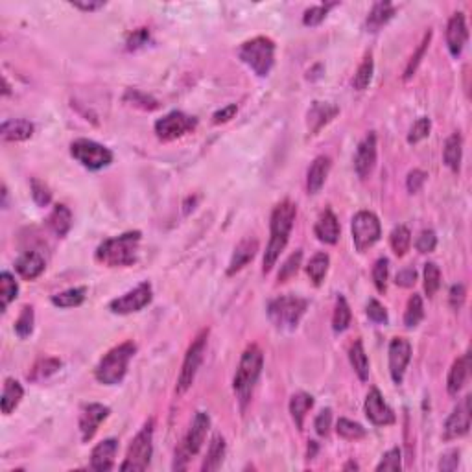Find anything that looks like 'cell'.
<instances>
[{"mask_svg": "<svg viewBox=\"0 0 472 472\" xmlns=\"http://www.w3.org/2000/svg\"><path fill=\"white\" fill-rule=\"evenodd\" d=\"M143 234L141 231H130L114 238L103 240L96 249V260L107 267H127L137 260L138 244Z\"/></svg>", "mask_w": 472, "mask_h": 472, "instance_id": "7a4b0ae2", "label": "cell"}, {"mask_svg": "<svg viewBox=\"0 0 472 472\" xmlns=\"http://www.w3.org/2000/svg\"><path fill=\"white\" fill-rule=\"evenodd\" d=\"M430 130H432V122H430V119L421 116V119L417 120L415 124L411 125L410 135H408V143L410 144L421 143V141H424V138L430 135Z\"/></svg>", "mask_w": 472, "mask_h": 472, "instance_id": "f5cc1de1", "label": "cell"}, {"mask_svg": "<svg viewBox=\"0 0 472 472\" xmlns=\"http://www.w3.org/2000/svg\"><path fill=\"white\" fill-rule=\"evenodd\" d=\"M422 318H424V307H422V299L421 296H413L410 297L408 301V307H406V312H404V325L408 329H415L417 325L421 323Z\"/></svg>", "mask_w": 472, "mask_h": 472, "instance_id": "b9f144b4", "label": "cell"}, {"mask_svg": "<svg viewBox=\"0 0 472 472\" xmlns=\"http://www.w3.org/2000/svg\"><path fill=\"white\" fill-rule=\"evenodd\" d=\"M376 165V135L371 131L365 135V138L356 148V157H354V170L358 174L360 179H365L369 176Z\"/></svg>", "mask_w": 472, "mask_h": 472, "instance_id": "ac0fdd59", "label": "cell"}, {"mask_svg": "<svg viewBox=\"0 0 472 472\" xmlns=\"http://www.w3.org/2000/svg\"><path fill=\"white\" fill-rule=\"evenodd\" d=\"M439 286H441V269L438 267V264L428 262V264H424V291H427V296H435Z\"/></svg>", "mask_w": 472, "mask_h": 472, "instance_id": "bcb514c9", "label": "cell"}, {"mask_svg": "<svg viewBox=\"0 0 472 472\" xmlns=\"http://www.w3.org/2000/svg\"><path fill=\"white\" fill-rule=\"evenodd\" d=\"M336 432L342 439H347V441H358V439H364L367 435L365 428L362 424L354 421H349V419H340L338 424H336Z\"/></svg>", "mask_w": 472, "mask_h": 472, "instance_id": "7bdbcfd3", "label": "cell"}, {"mask_svg": "<svg viewBox=\"0 0 472 472\" xmlns=\"http://www.w3.org/2000/svg\"><path fill=\"white\" fill-rule=\"evenodd\" d=\"M109 413H111V410H109L107 406H103V404L92 402L83 406L80 415V433L83 443H89L96 435L98 428L107 419Z\"/></svg>", "mask_w": 472, "mask_h": 472, "instance_id": "2e32d148", "label": "cell"}, {"mask_svg": "<svg viewBox=\"0 0 472 472\" xmlns=\"http://www.w3.org/2000/svg\"><path fill=\"white\" fill-rule=\"evenodd\" d=\"M207 338H209V330H201L194 338V342L190 343L187 354H185L181 373L177 376V393L179 395L187 393L194 384V380H196V375H198L199 367H201V362H203V354H205Z\"/></svg>", "mask_w": 472, "mask_h": 472, "instance_id": "9c48e42d", "label": "cell"}, {"mask_svg": "<svg viewBox=\"0 0 472 472\" xmlns=\"http://www.w3.org/2000/svg\"><path fill=\"white\" fill-rule=\"evenodd\" d=\"M469 41V30H466L465 15L454 13L447 24V46L452 57H460L463 48Z\"/></svg>", "mask_w": 472, "mask_h": 472, "instance_id": "d6986e66", "label": "cell"}, {"mask_svg": "<svg viewBox=\"0 0 472 472\" xmlns=\"http://www.w3.org/2000/svg\"><path fill=\"white\" fill-rule=\"evenodd\" d=\"M367 318L373 321V323H387V312L386 308L382 307L380 302L376 299H371L369 305H367Z\"/></svg>", "mask_w": 472, "mask_h": 472, "instance_id": "6f0895ef", "label": "cell"}, {"mask_svg": "<svg viewBox=\"0 0 472 472\" xmlns=\"http://www.w3.org/2000/svg\"><path fill=\"white\" fill-rule=\"evenodd\" d=\"M17 294L19 285L15 277L8 271H2V275H0V308H2V312H6L10 302L17 299Z\"/></svg>", "mask_w": 472, "mask_h": 472, "instance_id": "e575fe53", "label": "cell"}, {"mask_svg": "<svg viewBox=\"0 0 472 472\" xmlns=\"http://www.w3.org/2000/svg\"><path fill=\"white\" fill-rule=\"evenodd\" d=\"M458 465H460V452L458 450H450L439 461V469L441 471H455Z\"/></svg>", "mask_w": 472, "mask_h": 472, "instance_id": "6125c7cd", "label": "cell"}, {"mask_svg": "<svg viewBox=\"0 0 472 472\" xmlns=\"http://www.w3.org/2000/svg\"><path fill=\"white\" fill-rule=\"evenodd\" d=\"M46 225L57 236H67L72 227V212L67 205H56L46 218Z\"/></svg>", "mask_w": 472, "mask_h": 472, "instance_id": "83f0119b", "label": "cell"}, {"mask_svg": "<svg viewBox=\"0 0 472 472\" xmlns=\"http://www.w3.org/2000/svg\"><path fill=\"white\" fill-rule=\"evenodd\" d=\"M351 231H353V242L354 247L364 253L369 247L380 240L382 236V227L380 222L376 214L369 211H360L356 216L353 218V225H351Z\"/></svg>", "mask_w": 472, "mask_h": 472, "instance_id": "7c38bea8", "label": "cell"}, {"mask_svg": "<svg viewBox=\"0 0 472 472\" xmlns=\"http://www.w3.org/2000/svg\"><path fill=\"white\" fill-rule=\"evenodd\" d=\"M351 325V308L345 297H338L334 308V316H332V329L334 332H345Z\"/></svg>", "mask_w": 472, "mask_h": 472, "instance_id": "60d3db41", "label": "cell"}, {"mask_svg": "<svg viewBox=\"0 0 472 472\" xmlns=\"http://www.w3.org/2000/svg\"><path fill=\"white\" fill-rule=\"evenodd\" d=\"M308 307L307 299L297 296H280L269 302L267 316L280 330H294L299 325Z\"/></svg>", "mask_w": 472, "mask_h": 472, "instance_id": "8992f818", "label": "cell"}, {"mask_svg": "<svg viewBox=\"0 0 472 472\" xmlns=\"http://www.w3.org/2000/svg\"><path fill=\"white\" fill-rule=\"evenodd\" d=\"M424 181H427V174H424V172L411 170L410 174H408V179H406V187H408V190H410L411 194H415L421 190Z\"/></svg>", "mask_w": 472, "mask_h": 472, "instance_id": "91938a15", "label": "cell"}, {"mask_svg": "<svg viewBox=\"0 0 472 472\" xmlns=\"http://www.w3.org/2000/svg\"><path fill=\"white\" fill-rule=\"evenodd\" d=\"M45 258L37 251H26L23 255L19 256L17 262H15V269L17 274L26 280L37 279L43 271H45Z\"/></svg>", "mask_w": 472, "mask_h": 472, "instance_id": "7402d4cb", "label": "cell"}, {"mask_svg": "<svg viewBox=\"0 0 472 472\" xmlns=\"http://www.w3.org/2000/svg\"><path fill=\"white\" fill-rule=\"evenodd\" d=\"M330 424H332V411L327 408V410H323L318 417H316V422H314V427H316V432H318V435H321V438H327V435H329V432H330Z\"/></svg>", "mask_w": 472, "mask_h": 472, "instance_id": "680465c9", "label": "cell"}, {"mask_svg": "<svg viewBox=\"0 0 472 472\" xmlns=\"http://www.w3.org/2000/svg\"><path fill=\"white\" fill-rule=\"evenodd\" d=\"M70 154L81 166H85L87 170H102L113 163L111 150L94 143V141H89V138L74 141L70 144Z\"/></svg>", "mask_w": 472, "mask_h": 472, "instance_id": "30bf717a", "label": "cell"}, {"mask_svg": "<svg viewBox=\"0 0 472 472\" xmlns=\"http://www.w3.org/2000/svg\"><path fill=\"white\" fill-rule=\"evenodd\" d=\"M119 450V441L114 438L103 439L102 443H98L91 452V469L98 472H107L113 469L114 455Z\"/></svg>", "mask_w": 472, "mask_h": 472, "instance_id": "ffe728a7", "label": "cell"}, {"mask_svg": "<svg viewBox=\"0 0 472 472\" xmlns=\"http://www.w3.org/2000/svg\"><path fill=\"white\" fill-rule=\"evenodd\" d=\"M137 353V345L133 342H124L109 351L100 364L94 369L96 380L103 386H116L124 380L125 373H127V365L131 358Z\"/></svg>", "mask_w": 472, "mask_h": 472, "instance_id": "277c9868", "label": "cell"}, {"mask_svg": "<svg viewBox=\"0 0 472 472\" xmlns=\"http://www.w3.org/2000/svg\"><path fill=\"white\" fill-rule=\"evenodd\" d=\"M87 288L85 286H80V288H70V290H65L57 296H52V305H56L59 308H74L80 307L81 302L85 301Z\"/></svg>", "mask_w": 472, "mask_h": 472, "instance_id": "8d00e7d4", "label": "cell"}, {"mask_svg": "<svg viewBox=\"0 0 472 472\" xmlns=\"http://www.w3.org/2000/svg\"><path fill=\"white\" fill-rule=\"evenodd\" d=\"M417 280V271L413 269V267H406V269H402V271H398L397 274V283L398 286H402V288H411V286L415 285Z\"/></svg>", "mask_w": 472, "mask_h": 472, "instance_id": "be15d7a7", "label": "cell"}, {"mask_svg": "<svg viewBox=\"0 0 472 472\" xmlns=\"http://www.w3.org/2000/svg\"><path fill=\"white\" fill-rule=\"evenodd\" d=\"M330 266V256L327 253H318L310 258L307 266V274L310 277V280L314 283V286H319L323 283L325 275L329 271Z\"/></svg>", "mask_w": 472, "mask_h": 472, "instance_id": "d590c367", "label": "cell"}, {"mask_svg": "<svg viewBox=\"0 0 472 472\" xmlns=\"http://www.w3.org/2000/svg\"><path fill=\"white\" fill-rule=\"evenodd\" d=\"M34 124L30 120H6L0 127V135L6 143H23V141H28L34 135Z\"/></svg>", "mask_w": 472, "mask_h": 472, "instance_id": "cb8c5ba5", "label": "cell"}, {"mask_svg": "<svg viewBox=\"0 0 472 472\" xmlns=\"http://www.w3.org/2000/svg\"><path fill=\"white\" fill-rule=\"evenodd\" d=\"M435 245H438V236H435V233H433L432 229H424V231L417 236L415 247L421 251V253H432V251L435 249Z\"/></svg>", "mask_w": 472, "mask_h": 472, "instance_id": "11a10c76", "label": "cell"}, {"mask_svg": "<svg viewBox=\"0 0 472 472\" xmlns=\"http://www.w3.org/2000/svg\"><path fill=\"white\" fill-rule=\"evenodd\" d=\"M349 360H351V365H353L354 373L358 375L360 380H367L369 378V358L365 354L364 343L360 342V340H356L351 345V349H349Z\"/></svg>", "mask_w": 472, "mask_h": 472, "instance_id": "836d02e7", "label": "cell"}, {"mask_svg": "<svg viewBox=\"0 0 472 472\" xmlns=\"http://www.w3.org/2000/svg\"><path fill=\"white\" fill-rule=\"evenodd\" d=\"M61 369V362L57 358H41L39 362H35L34 367L30 369L28 380L30 382H41L52 376L54 373Z\"/></svg>", "mask_w": 472, "mask_h": 472, "instance_id": "74e56055", "label": "cell"}, {"mask_svg": "<svg viewBox=\"0 0 472 472\" xmlns=\"http://www.w3.org/2000/svg\"><path fill=\"white\" fill-rule=\"evenodd\" d=\"M256 251H258V240L253 238V236H247V238L242 240V242L234 247V253L233 256H231V262H229V277L234 274H238L240 269H244V267L255 258Z\"/></svg>", "mask_w": 472, "mask_h": 472, "instance_id": "44dd1931", "label": "cell"}, {"mask_svg": "<svg viewBox=\"0 0 472 472\" xmlns=\"http://www.w3.org/2000/svg\"><path fill=\"white\" fill-rule=\"evenodd\" d=\"M236 111H238L236 103H231V105H227V107L216 111L214 116H212V122H214V124H225V122H229L231 119H234Z\"/></svg>", "mask_w": 472, "mask_h": 472, "instance_id": "e7e4bbea", "label": "cell"}, {"mask_svg": "<svg viewBox=\"0 0 472 472\" xmlns=\"http://www.w3.org/2000/svg\"><path fill=\"white\" fill-rule=\"evenodd\" d=\"M15 332L19 338H28L34 332V308L26 307L23 308V312L19 314L17 321H15Z\"/></svg>", "mask_w": 472, "mask_h": 472, "instance_id": "c3c4849f", "label": "cell"}, {"mask_svg": "<svg viewBox=\"0 0 472 472\" xmlns=\"http://www.w3.org/2000/svg\"><path fill=\"white\" fill-rule=\"evenodd\" d=\"M330 172V159L325 155H319L314 159V163L308 168L307 174V188L310 194H318L323 188L327 177Z\"/></svg>", "mask_w": 472, "mask_h": 472, "instance_id": "484cf974", "label": "cell"}, {"mask_svg": "<svg viewBox=\"0 0 472 472\" xmlns=\"http://www.w3.org/2000/svg\"><path fill=\"white\" fill-rule=\"evenodd\" d=\"M402 469V454H400V449H391L387 450L386 454L382 455L380 463L376 465V471H393L398 472Z\"/></svg>", "mask_w": 472, "mask_h": 472, "instance_id": "681fc988", "label": "cell"}, {"mask_svg": "<svg viewBox=\"0 0 472 472\" xmlns=\"http://www.w3.org/2000/svg\"><path fill=\"white\" fill-rule=\"evenodd\" d=\"M152 454H154V421L150 419L131 441L120 469L122 471H146L152 461Z\"/></svg>", "mask_w": 472, "mask_h": 472, "instance_id": "ba28073f", "label": "cell"}, {"mask_svg": "<svg viewBox=\"0 0 472 472\" xmlns=\"http://www.w3.org/2000/svg\"><path fill=\"white\" fill-rule=\"evenodd\" d=\"M32 198H34V201L39 207H46L52 199L50 188L46 187L45 183L34 177V179H32Z\"/></svg>", "mask_w": 472, "mask_h": 472, "instance_id": "db71d44e", "label": "cell"}, {"mask_svg": "<svg viewBox=\"0 0 472 472\" xmlns=\"http://www.w3.org/2000/svg\"><path fill=\"white\" fill-rule=\"evenodd\" d=\"M209 428H211V417L207 415L205 411H198L194 415V421L190 424V428H188V433L183 439L181 447L176 450V461H174V469L176 471L185 469L187 461L201 450V447L205 443Z\"/></svg>", "mask_w": 472, "mask_h": 472, "instance_id": "52a82bcc", "label": "cell"}, {"mask_svg": "<svg viewBox=\"0 0 472 472\" xmlns=\"http://www.w3.org/2000/svg\"><path fill=\"white\" fill-rule=\"evenodd\" d=\"M297 216V207L296 203H291L290 199L280 201L279 205L275 207L271 212V222H269V231H271V238L264 253V260H262V271L269 274L274 266L279 260L280 253L285 251L288 240H290L291 227L296 222Z\"/></svg>", "mask_w": 472, "mask_h": 472, "instance_id": "6da1fadb", "label": "cell"}, {"mask_svg": "<svg viewBox=\"0 0 472 472\" xmlns=\"http://www.w3.org/2000/svg\"><path fill=\"white\" fill-rule=\"evenodd\" d=\"M314 233H316L318 240H321L325 244L334 245L340 240V222H338V218H336V214L330 209H327L318 218Z\"/></svg>", "mask_w": 472, "mask_h": 472, "instance_id": "603a6c76", "label": "cell"}, {"mask_svg": "<svg viewBox=\"0 0 472 472\" xmlns=\"http://www.w3.org/2000/svg\"><path fill=\"white\" fill-rule=\"evenodd\" d=\"M225 450H227V444H225V439L222 435H214L211 439V444H209V450H207L205 461H203V471L211 472L218 471L220 465H222L223 458H225Z\"/></svg>", "mask_w": 472, "mask_h": 472, "instance_id": "d6a6232c", "label": "cell"}, {"mask_svg": "<svg viewBox=\"0 0 472 472\" xmlns=\"http://www.w3.org/2000/svg\"><path fill=\"white\" fill-rule=\"evenodd\" d=\"M196 125H198V119L181 111H172L155 122V135L163 143H172L185 137L187 133H192Z\"/></svg>", "mask_w": 472, "mask_h": 472, "instance_id": "8fae6325", "label": "cell"}, {"mask_svg": "<svg viewBox=\"0 0 472 472\" xmlns=\"http://www.w3.org/2000/svg\"><path fill=\"white\" fill-rule=\"evenodd\" d=\"M389 242H391L393 253L397 256H404L410 251L411 245L410 229L406 227V225H398V227H395L393 229L391 236H389Z\"/></svg>", "mask_w": 472, "mask_h": 472, "instance_id": "ab89813d", "label": "cell"}, {"mask_svg": "<svg viewBox=\"0 0 472 472\" xmlns=\"http://www.w3.org/2000/svg\"><path fill=\"white\" fill-rule=\"evenodd\" d=\"M387 277H389V260L387 258H378L373 266V283H375L376 290L386 291Z\"/></svg>", "mask_w": 472, "mask_h": 472, "instance_id": "f907efd6", "label": "cell"}, {"mask_svg": "<svg viewBox=\"0 0 472 472\" xmlns=\"http://www.w3.org/2000/svg\"><path fill=\"white\" fill-rule=\"evenodd\" d=\"M469 369H471V354L465 353L450 367L449 378H447V389H449L450 395H458L461 391V387L469 376Z\"/></svg>", "mask_w": 472, "mask_h": 472, "instance_id": "4316f807", "label": "cell"}, {"mask_svg": "<svg viewBox=\"0 0 472 472\" xmlns=\"http://www.w3.org/2000/svg\"><path fill=\"white\" fill-rule=\"evenodd\" d=\"M471 430V395H466L444 422L443 438L447 441L466 435Z\"/></svg>", "mask_w": 472, "mask_h": 472, "instance_id": "5bb4252c", "label": "cell"}, {"mask_svg": "<svg viewBox=\"0 0 472 472\" xmlns=\"http://www.w3.org/2000/svg\"><path fill=\"white\" fill-rule=\"evenodd\" d=\"M343 469H345V471H349V469H354V471H358L360 466L356 465L354 461H349V463H345V465H343Z\"/></svg>", "mask_w": 472, "mask_h": 472, "instance_id": "003e7915", "label": "cell"}, {"mask_svg": "<svg viewBox=\"0 0 472 472\" xmlns=\"http://www.w3.org/2000/svg\"><path fill=\"white\" fill-rule=\"evenodd\" d=\"M365 415H367V419L375 427H389V424L397 421L393 410L387 406L384 397H382V393L376 387H373L367 393V398H365Z\"/></svg>", "mask_w": 472, "mask_h": 472, "instance_id": "e0dca14e", "label": "cell"}, {"mask_svg": "<svg viewBox=\"0 0 472 472\" xmlns=\"http://www.w3.org/2000/svg\"><path fill=\"white\" fill-rule=\"evenodd\" d=\"M240 59L249 67L256 76L266 78L275 63V43L269 37H255L245 41L238 50Z\"/></svg>", "mask_w": 472, "mask_h": 472, "instance_id": "5b68a950", "label": "cell"}, {"mask_svg": "<svg viewBox=\"0 0 472 472\" xmlns=\"http://www.w3.org/2000/svg\"><path fill=\"white\" fill-rule=\"evenodd\" d=\"M152 297H154L152 296V285L150 283H141L137 288H133L122 297H116V299L109 302V310L113 314H120V316L138 312L144 307H148L152 302Z\"/></svg>", "mask_w": 472, "mask_h": 472, "instance_id": "4fadbf2b", "label": "cell"}, {"mask_svg": "<svg viewBox=\"0 0 472 472\" xmlns=\"http://www.w3.org/2000/svg\"><path fill=\"white\" fill-rule=\"evenodd\" d=\"M373 70H375V63H373V56L371 52L364 57V61L360 63L358 70L353 78V87L356 91H365L369 87L371 80H373Z\"/></svg>", "mask_w": 472, "mask_h": 472, "instance_id": "f35d334b", "label": "cell"}, {"mask_svg": "<svg viewBox=\"0 0 472 472\" xmlns=\"http://www.w3.org/2000/svg\"><path fill=\"white\" fill-rule=\"evenodd\" d=\"M262 365H264V354H262L258 345H249L245 349L242 358H240V365L234 375L233 389L236 393V397L240 400V408L244 410L247 402H249L253 387L258 382V376L262 373Z\"/></svg>", "mask_w": 472, "mask_h": 472, "instance_id": "3957f363", "label": "cell"}, {"mask_svg": "<svg viewBox=\"0 0 472 472\" xmlns=\"http://www.w3.org/2000/svg\"><path fill=\"white\" fill-rule=\"evenodd\" d=\"M148 41H150L148 28H138V30H135L130 37H127V41H125V48H127V50H138V48H143L144 45H148Z\"/></svg>", "mask_w": 472, "mask_h": 472, "instance_id": "9f6ffc18", "label": "cell"}, {"mask_svg": "<svg viewBox=\"0 0 472 472\" xmlns=\"http://www.w3.org/2000/svg\"><path fill=\"white\" fill-rule=\"evenodd\" d=\"M23 397V386H21L15 378H6V382H4V389H2V398H0L2 413H4V415H10L12 411H15V408L21 404Z\"/></svg>", "mask_w": 472, "mask_h": 472, "instance_id": "f1b7e54d", "label": "cell"}, {"mask_svg": "<svg viewBox=\"0 0 472 472\" xmlns=\"http://www.w3.org/2000/svg\"><path fill=\"white\" fill-rule=\"evenodd\" d=\"M301 260H302L301 249H297L296 253H291V255L286 258V262L280 266V271H279L280 283H286V280L291 279V277L297 274V269H299V266H301Z\"/></svg>", "mask_w": 472, "mask_h": 472, "instance_id": "816d5d0a", "label": "cell"}, {"mask_svg": "<svg viewBox=\"0 0 472 472\" xmlns=\"http://www.w3.org/2000/svg\"><path fill=\"white\" fill-rule=\"evenodd\" d=\"M430 39H432V32L428 30V34L424 35V39L421 41V45H419V48H417V52L411 56V59L408 61V65H406V70H404V80L408 81L411 78V76L415 74L417 67L421 65L422 57H424V52H427L428 45H430Z\"/></svg>", "mask_w": 472, "mask_h": 472, "instance_id": "7dc6e473", "label": "cell"}, {"mask_svg": "<svg viewBox=\"0 0 472 472\" xmlns=\"http://www.w3.org/2000/svg\"><path fill=\"white\" fill-rule=\"evenodd\" d=\"M338 113H340V109L336 107V105H330L327 102H314L310 111H308V131H310V135H316Z\"/></svg>", "mask_w": 472, "mask_h": 472, "instance_id": "d4e9b609", "label": "cell"}, {"mask_svg": "<svg viewBox=\"0 0 472 472\" xmlns=\"http://www.w3.org/2000/svg\"><path fill=\"white\" fill-rule=\"evenodd\" d=\"M411 360V345L406 338H393L389 343V375L393 382L400 386L404 380V373Z\"/></svg>", "mask_w": 472, "mask_h": 472, "instance_id": "9a60e30c", "label": "cell"}, {"mask_svg": "<svg viewBox=\"0 0 472 472\" xmlns=\"http://www.w3.org/2000/svg\"><path fill=\"white\" fill-rule=\"evenodd\" d=\"M72 6L81 10V12H96V10L105 6V2L103 0H89V2H72Z\"/></svg>", "mask_w": 472, "mask_h": 472, "instance_id": "03108f58", "label": "cell"}, {"mask_svg": "<svg viewBox=\"0 0 472 472\" xmlns=\"http://www.w3.org/2000/svg\"><path fill=\"white\" fill-rule=\"evenodd\" d=\"M465 297H466L465 286L463 285L452 286V288H450V296H449V301H450L452 310H460V308L463 307V302H465Z\"/></svg>", "mask_w": 472, "mask_h": 472, "instance_id": "94428289", "label": "cell"}, {"mask_svg": "<svg viewBox=\"0 0 472 472\" xmlns=\"http://www.w3.org/2000/svg\"><path fill=\"white\" fill-rule=\"evenodd\" d=\"M336 6H338L336 2H327V4H319V6L310 8L302 15V23H305V26H318V24L323 23L330 10Z\"/></svg>", "mask_w": 472, "mask_h": 472, "instance_id": "f6af8a7d", "label": "cell"}, {"mask_svg": "<svg viewBox=\"0 0 472 472\" xmlns=\"http://www.w3.org/2000/svg\"><path fill=\"white\" fill-rule=\"evenodd\" d=\"M461 155H463V138H461L460 133L455 131V133H452V135L447 138L443 152L444 163H447V166H449L452 172H460Z\"/></svg>", "mask_w": 472, "mask_h": 472, "instance_id": "1f68e13d", "label": "cell"}, {"mask_svg": "<svg viewBox=\"0 0 472 472\" xmlns=\"http://www.w3.org/2000/svg\"><path fill=\"white\" fill-rule=\"evenodd\" d=\"M124 100L131 103V105H135V107L144 109V111H154V109L159 107V102L155 98L148 96V94H144L143 91H137V89H130L125 92Z\"/></svg>", "mask_w": 472, "mask_h": 472, "instance_id": "ee69618b", "label": "cell"}, {"mask_svg": "<svg viewBox=\"0 0 472 472\" xmlns=\"http://www.w3.org/2000/svg\"><path fill=\"white\" fill-rule=\"evenodd\" d=\"M312 406H314V397L312 395H308V393L299 391L291 397L290 413H291V419H294V422H296V427L299 428V430H302V427H305V417H307V413L310 411Z\"/></svg>", "mask_w": 472, "mask_h": 472, "instance_id": "4dcf8cb0", "label": "cell"}, {"mask_svg": "<svg viewBox=\"0 0 472 472\" xmlns=\"http://www.w3.org/2000/svg\"><path fill=\"white\" fill-rule=\"evenodd\" d=\"M393 15H395V6L391 2H376L369 15H367L365 26H367L369 32H378L382 26H386L391 21Z\"/></svg>", "mask_w": 472, "mask_h": 472, "instance_id": "f546056e", "label": "cell"}]
</instances>
